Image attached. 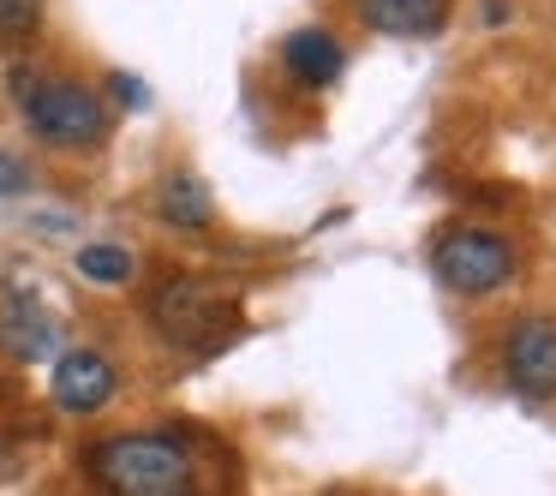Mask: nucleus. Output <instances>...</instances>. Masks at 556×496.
<instances>
[{
  "mask_svg": "<svg viewBox=\"0 0 556 496\" xmlns=\"http://www.w3.org/2000/svg\"><path fill=\"white\" fill-rule=\"evenodd\" d=\"M90 479L109 496H198V467L174 436L121 431L85 448Z\"/></svg>",
  "mask_w": 556,
  "mask_h": 496,
  "instance_id": "nucleus-1",
  "label": "nucleus"
},
{
  "mask_svg": "<svg viewBox=\"0 0 556 496\" xmlns=\"http://www.w3.org/2000/svg\"><path fill=\"white\" fill-rule=\"evenodd\" d=\"M13 97L25 109L30 132L54 150H97L109 138V109H102L97 90L73 85V78H13Z\"/></svg>",
  "mask_w": 556,
  "mask_h": 496,
  "instance_id": "nucleus-2",
  "label": "nucleus"
},
{
  "mask_svg": "<svg viewBox=\"0 0 556 496\" xmlns=\"http://www.w3.org/2000/svg\"><path fill=\"white\" fill-rule=\"evenodd\" d=\"M150 323L186 353H216L233 335V323H240V305L198 276H168L156 288V300H150Z\"/></svg>",
  "mask_w": 556,
  "mask_h": 496,
  "instance_id": "nucleus-3",
  "label": "nucleus"
},
{
  "mask_svg": "<svg viewBox=\"0 0 556 496\" xmlns=\"http://www.w3.org/2000/svg\"><path fill=\"white\" fill-rule=\"evenodd\" d=\"M431 269L443 288L455 293H496L508 276H515V245L503 233H484V228H455L437 240Z\"/></svg>",
  "mask_w": 556,
  "mask_h": 496,
  "instance_id": "nucleus-4",
  "label": "nucleus"
},
{
  "mask_svg": "<svg viewBox=\"0 0 556 496\" xmlns=\"http://www.w3.org/2000/svg\"><path fill=\"white\" fill-rule=\"evenodd\" d=\"M114 389H121V371H114L109 359H102L97 347H73L54 359V377H49V395L61 412H97L114 400Z\"/></svg>",
  "mask_w": 556,
  "mask_h": 496,
  "instance_id": "nucleus-5",
  "label": "nucleus"
},
{
  "mask_svg": "<svg viewBox=\"0 0 556 496\" xmlns=\"http://www.w3.org/2000/svg\"><path fill=\"white\" fill-rule=\"evenodd\" d=\"M503 365H508V383H515L520 395L551 400L556 395V323L551 317H527V323H515Z\"/></svg>",
  "mask_w": 556,
  "mask_h": 496,
  "instance_id": "nucleus-6",
  "label": "nucleus"
},
{
  "mask_svg": "<svg viewBox=\"0 0 556 496\" xmlns=\"http://www.w3.org/2000/svg\"><path fill=\"white\" fill-rule=\"evenodd\" d=\"M0 341L18 365H42V359H61V323L49 317V305L37 293H7L0 305Z\"/></svg>",
  "mask_w": 556,
  "mask_h": 496,
  "instance_id": "nucleus-7",
  "label": "nucleus"
},
{
  "mask_svg": "<svg viewBox=\"0 0 556 496\" xmlns=\"http://www.w3.org/2000/svg\"><path fill=\"white\" fill-rule=\"evenodd\" d=\"M359 18L383 37H431L443 30L448 0H359Z\"/></svg>",
  "mask_w": 556,
  "mask_h": 496,
  "instance_id": "nucleus-8",
  "label": "nucleus"
},
{
  "mask_svg": "<svg viewBox=\"0 0 556 496\" xmlns=\"http://www.w3.org/2000/svg\"><path fill=\"white\" fill-rule=\"evenodd\" d=\"M281 61H288V73L300 78V85H336L348 54H341V42L329 37V30H293Z\"/></svg>",
  "mask_w": 556,
  "mask_h": 496,
  "instance_id": "nucleus-9",
  "label": "nucleus"
},
{
  "mask_svg": "<svg viewBox=\"0 0 556 496\" xmlns=\"http://www.w3.org/2000/svg\"><path fill=\"white\" fill-rule=\"evenodd\" d=\"M156 216L168 221V228H180V233H204L210 228V192H204V180H198V174H168V180H162V192H156Z\"/></svg>",
  "mask_w": 556,
  "mask_h": 496,
  "instance_id": "nucleus-10",
  "label": "nucleus"
},
{
  "mask_svg": "<svg viewBox=\"0 0 556 496\" xmlns=\"http://www.w3.org/2000/svg\"><path fill=\"white\" fill-rule=\"evenodd\" d=\"M132 269H138V257L126 252V245H85V252H78V276L97 281V288H126Z\"/></svg>",
  "mask_w": 556,
  "mask_h": 496,
  "instance_id": "nucleus-11",
  "label": "nucleus"
},
{
  "mask_svg": "<svg viewBox=\"0 0 556 496\" xmlns=\"http://www.w3.org/2000/svg\"><path fill=\"white\" fill-rule=\"evenodd\" d=\"M42 30V0H0V42H30Z\"/></svg>",
  "mask_w": 556,
  "mask_h": 496,
  "instance_id": "nucleus-12",
  "label": "nucleus"
},
{
  "mask_svg": "<svg viewBox=\"0 0 556 496\" xmlns=\"http://www.w3.org/2000/svg\"><path fill=\"white\" fill-rule=\"evenodd\" d=\"M25 186H30V168H25V162H18V156H0V192L13 198V192H25Z\"/></svg>",
  "mask_w": 556,
  "mask_h": 496,
  "instance_id": "nucleus-13",
  "label": "nucleus"
},
{
  "mask_svg": "<svg viewBox=\"0 0 556 496\" xmlns=\"http://www.w3.org/2000/svg\"><path fill=\"white\" fill-rule=\"evenodd\" d=\"M109 85H114V97H121V102H126V109H144V102H150V97H144V85H138V78H132V73H114V78H109Z\"/></svg>",
  "mask_w": 556,
  "mask_h": 496,
  "instance_id": "nucleus-14",
  "label": "nucleus"
}]
</instances>
